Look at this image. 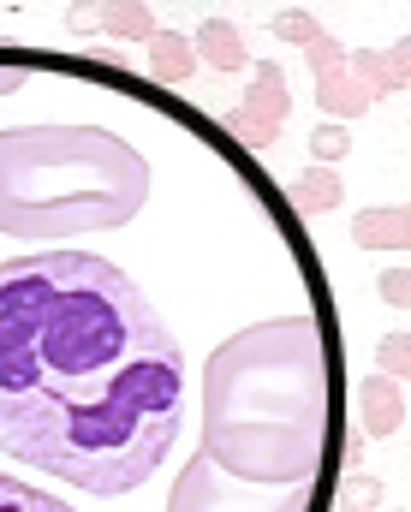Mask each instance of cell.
Here are the masks:
<instances>
[{"label": "cell", "mask_w": 411, "mask_h": 512, "mask_svg": "<svg viewBox=\"0 0 411 512\" xmlns=\"http://www.w3.org/2000/svg\"><path fill=\"white\" fill-rule=\"evenodd\" d=\"M382 298L388 304H411V274H382Z\"/></svg>", "instance_id": "obj_9"}, {"label": "cell", "mask_w": 411, "mask_h": 512, "mask_svg": "<svg viewBox=\"0 0 411 512\" xmlns=\"http://www.w3.org/2000/svg\"><path fill=\"white\" fill-rule=\"evenodd\" d=\"M352 239H358V245H411V215L376 209V215H364V221L352 227Z\"/></svg>", "instance_id": "obj_3"}, {"label": "cell", "mask_w": 411, "mask_h": 512, "mask_svg": "<svg viewBox=\"0 0 411 512\" xmlns=\"http://www.w3.org/2000/svg\"><path fill=\"white\" fill-rule=\"evenodd\" d=\"M298 197H304V209H328V203L340 197V185H334L328 173H310V179L298 185Z\"/></svg>", "instance_id": "obj_8"}, {"label": "cell", "mask_w": 411, "mask_h": 512, "mask_svg": "<svg viewBox=\"0 0 411 512\" xmlns=\"http://www.w3.org/2000/svg\"><path fill=\"white\" fill-rule=\"evenodd\" d=\"M0 512H72V507L60 495H42V489H30V483L0 471Z\"/></svg>", "instance_id": "obj_4"}, {"label": "cell", "mask_w": 411, "mask_h": 512, "mask_svg": "<svg viewBox=\"0 0 411 512\" xmlns=\"http://www.w3.org/2000/svg\"><path fill=\"white\" fill-rule=\"evenodd\" d=\"M197 36H203V54H209V60H215V66H239V60H245V54H239V42H233V30H227V24H203V30H197Z\"/></svg>", "instance_id": "obj_6"}, {"label": "cell", "mask_w": 411, "mask_h": 512, "mask_svg": "<svg viewBox=\"0 0 411 512\" xmlns=\"http://www.w3.org/2000/svg\"><path fill=\"white\" fill-rule=\"evenodd\" d=\"M149 197V161L102 126L0 131V233L60 239L114 233Z\"/></svg>", "instance_id": "obj_2"}, {"label": "cell", "mask_w": 411, "mask_h": 512, "mask_svg": "<svg viewBox=\"0 0 411 512\" xmlns=\"http://www.w3.org/2000/svg\"><path fill=\"white\" fill-rule=\"evenodd\" d=\"M179 405L185 352L126 268L90 251L0 262V453L84 495H132Z\"/></svg>", "instance_id": "obj_1"}, {"label": "cell", "mask_w": 411, "mask_h": 512, "mask_svg": "<svg viewBox=\"0 0 411 512\" xmlns=\"http://www.w3.org/2000/svg\"><path fill=\"white\" fill-rule=\"evenodd\" d=\"M364 411H370V429H376V435H388V429L400 423V399H394V387L370 382V387H364Z\"/></svg>", "instance_id": "obj_5"}, {"label": "cell", "mask_w": 411, "mask_h": 512, "mask_svg": "<svg viewBox=\"0 0 411 512\" xmlns=\"http://www.w3.org/2000/svg\"><path fill=\"white\" fill-rule=\"evenodd\" d=\"M155 72H167V78H185V72H191L185 48H179L173 36H161V42H155Z\"/></svg>", "instance_id": "obj_7"}]
</instances>
